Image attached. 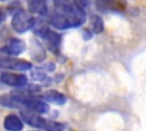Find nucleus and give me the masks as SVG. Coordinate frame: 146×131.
Wrapping results in <instances>:
<instances>
[{
    "label": "nucleus",
    "instance_id": "obj_5",
    "mask_svg": "<svg viewBox=\"0 0 146 131\" xmlns=\"http://www.w3.org/2000/svg\"><path fill=\"white\" fill-rule=\"evenodd\" d=\"M21 117L30 126L36 128V129H42V130H46L48 122H49V120L42 117L40 114L32 112V110H29V109H22L21 110Z\"/></svg>",
    "mask_w": 146,
    "mask_h": 131
},
{
    "label": "nucleus",
    "instance_id": "obj_13",
    "mask_svg": "<svg viewBox=\"0 0 146 131\" xmlns=\"http://www.w3.org/2000/svg\"><path fill=\"white\" fill-rule=\"evenodd\" d=\"M90 26H91V31L96 34H99L104 31V21L99 15H91L90 17Z\"/></svg>",
    "mask_w": 146,
    "mask_h": 131
},
{
    "label": "nucleus",
    "instance_id": "obj_15",
    "mask_svg": "<svg viewBox=\"0 0 146 131\" xmlns=\"http://www.w3.org/2000/svg\"><path fill=\"white\" fill-rule=\"evenodd\" d=\"M72 1L74 6L82 11H86L91 6V0H72Z\"/></svg>",
    "mask_w": 146,
    "mask_h": 131
},
{
    "label": "nucleus",
    "instance_id": "obj_7",
    "mask_svg": "<svg viewBox=\"0 0 146 131\" xmlns=\"http://www.w3.org/2000/svg\"><path fill=\"white\" fill-rule=\"evenodd\" d=\"M30 56L33 60L35 62H43L47 57L46 55V49L44 47L42 46V43L36 40L35 38H32L31 39V46H30Z\"/></svg>",
    "mask_w": 146,
    "mask_h": 131
},
{
    "label": "nucleus",
    "instance_id": "obj_24",
    "mask_svg": "<svg viewBox=\"0 0 146 131\" xmlns=\"http://www.w3.org/2000/svg\"><path fill=\"white\" fill-rule=\"evenodd\" d=\"M25 1H26V0H25Z\"/></svg>",
    "mask_w": 146,
    "mask_h": 131
},
{
    "label": "nucleus",
    "instance_id": "obj_18",
    "mask_svg": "<svg viewBox=\"0 0 146 131\" xmlns=\"http://www.w3.org/2000/svg\"><path fill=\"white\" fill-rule=\"evenodd\" d=\"M55 64L54 63H51V62H48V63H44L41 67H40V69H42V71H46V72H52V71H55Z\"/></svg>",
    "mask_w": 146,
    "mask_h": 131
},
{
    "label": "nucleus",
    "instance_id": "obj_19",
    "mask_svg": "<svg viewBox=\"0 0 146 131\" xmlns=\"http://www.w3.org/2000/svg\"><path fill=\"white\" fill-rule=\"evenodd\" d=\"M7 15H8V11L7 9L5 8H0V26L3 24V22L7 19Z\"/></svg>",
    "mask_w": 146,
    "mask_h": 131
},
{
    "label": "nucleus",
    "instance_id": "obj_3",
    "mask_svg": "<svg viewBox=\"0 0 146 131\" xmlns=\"http://www.w3.org/2000/svg\"><path fill=\"white\" fill-rule=\"evenodd\" d=\"M26 49V44L23 40L18 38H10L3 47L0 48V59L5 56H11L16 57L23 54Z\"/></svg>",
    "mask_w": 146,
    "mask_h": 131
},
{
    "label": "nucleus",
    "instance_id": "obj_11",
    "mask_svg": "<svg viewBox=\"0 0 146 131\" xmlns=\"http://www.w3.org/2000/svg\"><path fill=\"white\" fill-rule=\"evenodd\" d=\"M0 105L2 107H7V108H23L19 97L14 92L1 95L0 96Z\"/></svg>",
    "mask_w": 146,
    "mask_h": 131
},
{
    "label": "nucleus",
    "instance_id": "obj_20",
    "mask_svg": "<svg viewBox=\"0 0 146 131\" xmlns=\"http://www.w3.org/2000/svg\"><path fill=\"white\" fill-rule=\"evenodd\" d=\"M92 36V31L90 30H84V39H89Z\"/></svg>",
    "mask_w": 146,
    "mask_h": 131
},
{
    "label": "nucleus",
    "instance_id": "obj_2",
    "mask_svg": "<svg viewBox=\"0 0 146 131\" xmlns=\"http://www.w3.org/2000/svg\"><path fill=\"white\" fill-rule=\"evenodd\" d=\"M35 23V17L32 16L30 11H26L25 9L21 8L13 14L11 17V28L16 33H25L29 30L33 28Z\"/></svg>",
    "mask_w": 146,
    "mask_h": 131
},
{
    "label": "nucleus",
    "instance_id": "obj_8",
    "mask_svg": "<svg viewBox=\"0 0 146 131\" xmlns=\"http://www.w3.org/2000/svg\"><path fill=\"white\" fill-rule=\"evenodd\" d=\"M3 129L6 131H23L24 121L16 114H9L3 120Z\"/></svg>",
    "mask_w": 146,
    "mask_h": 131
},
{
    "label": "nucleus",
    "instance_id": "obj_10",
    "mask_svg": "<svg viewBox=\"0 0 146 131\" xmlns=\"http://www.w3.org/2000/svg\"><path fill=\"white\" fill-rule=\"evenodd\" d=\"M29 11L39 16H46L48 13L47 0H26Z\"/></svg>",
    "mask_w": 146,
    "mask_h": 131
},
{
    "label": "nucleus",
    "instance_id": "obj_16",
    "mask_svg": "<svg viewBox=\"0 0 146 131\" xmlns=\"http://www.w3.org/2000/svg\"><path fill=\"white\" fill-rule=\"evenodd\" d=\"M64 130V125L62 123L55 122V121H50L48 122V125L46 128V131H63Z\"/></svg>",
    "mask_w": 146,
    "mask_h": 131
},
{
    "label": "nucleus",
    "instance_id": "obj_6",
    "mask_svg": "<svg viewBox=\"0 0 146 131\" xmlns=\"http://www.w3.org/2000/svg\"><path fill=\"white\" fill-rule=\"evenodd\" d=\"M0 82L5 85L19 88L27 83V76L22 73H13V72H3L0 74Z\"/></svg>",
    "mask_w": 146,
    "mask_h": 131
},
{
    "label": "nucleus",
    "instance_id": "obj_23",
    "mask_svg": "<svg viewBox=\"0 0 146 131\" xmlns=\"http://www.w3.org/2000/svg\"><path fill=\"white\" fill-rule=\"evenodd\" d=\"M0 73H1V67H0Z\"/></svg>",
    "mask_w": 146,
    "mask_h": 131
},
{
    "label": "nucleus",
    "instance_id": "obj_21",
    "mask_svg": "<svg viewBox=\"0 0 146 131\" xmlns=\"http://www.w3.org/2000/svg\"><path fill=\"white\" fill-rule=\"evenodd\" d=\"M100 1H103V2H112L114 0H100Z\"/></svg>",
    "mask_w": 146,
    "mask_h": 131
},
{
    "label": "nucleus",
    "instance_id": "obj_12",
    "mask_svg": "<svg viewBox=\"0 0 146 131\" xmlns=\"http://www.w3.org/2000/svg\"><path fill=\"white\" fill-rule=\"evenodd\" d=\"M42 99L48 101V103L55 104V105H63L67 100L65 95H63V93H60V92H58L56 90H48V91H46L42 95Z\"/></svg>",
    "mask_w": 146,
    "mask_h": 131
},
{
    "label": "nucleus",
    "instance_id": "obj_22",
    "mask_svg": "<svg viewBox=\"0 0 146 131\" xmlns=\"http://www.w3.org/2000/svg\"><path fill=\"white\" fill-rule=\"evenodd\" d=\"M0 1H2V2H3V1H9V0H0Z\"/></svg>",
    "mask_w": 146,
    "mask_h": 131
},
{
    "label": "nucleus",
    "instance_id": "obj_14",
    "mask_svg": "<svg viewBox=\"0 0 146 131\" xmlns=\"http://www.w3.org/2000/svg\"><path fill=\"white\" fill-rule=\"evenodd\" d=\"M31 79L34 80V81H38V82H46L47 80H49L46 72L40 69V68L31 72Z\"/></svg>",
    "mask_w": 146,
    "mask_h": 131
},
{
    "label": "nucleus",
    "instance_id": "obj_17",
    "mask_svg": "<svg viewBox=\"0 0 146 131\" xmlns=\"http://www.w3.org/2000/svg\"><path fill=\"white\" fill-rule=\"evenodd\" d=\"M10 33H9V30H8V27H2V28H0V44H5L10 38H13V36H10L9 35Z\"/></svg>",
    "mask_w": 146,
    "mask_h": 131
},
{
    "label": "nucleus",
    "instance_id": "obj_1",
    "mask_svg": "<svg viewBox=\"0 0 146 131\" xmlns=\"http://www.w3.org/2000/svg\"><path fill=\"white\" fill-rule=\"evenodd\" d=\"M86 21L84 14H65V13H54L50 18L49 23L55 28L58 30H68L73 27H79Z\"/></svg>",
    "mask_w": 146,
    "mask_h": 131
},
{
    "label": "nucleus",
    "instance_id": "obj_9",
    "mask_svg": "<svg viewBox=\"0 0 146 131\" xmlns=\"http://www.w3.org/2000/svg\"><path fill=\"white\" fill-rule=\"evenodd\" d=\"M55 8L59 13L65 14H84V11L78 9L71 0H52Z\"/></svg>",
    "mask_w": 146,
    "mask_h": 131
},
{
    "label": "nucleus",
    "instance_id": "obj_4",
    "mask_svg": "<svg viewBox=\"0 0 146 131\" xmlns=\"http://www.w3.org/2000/svg\"><path fill=\"white\" fill-rule=\"evenodd\" d=\"M0 67L5 69H10V71L25 72L32 68V64L25 59H19L11 56H5L0 59Z\"/></svg>",
    "mask_w": 146,
    "mask_h": 131
}]
</instances>
